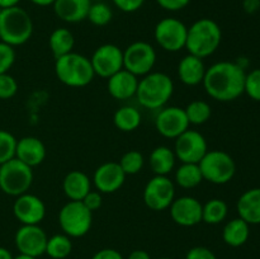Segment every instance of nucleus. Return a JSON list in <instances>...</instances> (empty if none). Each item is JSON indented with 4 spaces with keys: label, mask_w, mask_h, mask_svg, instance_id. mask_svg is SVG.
<instances>
[{
    "label": "nucleus",
    "mask_w": 260,
    "mask_h": 259,
    "mask_svg": "<svg viewBox=\"0 0 260 259\" xmlns=\"http://www.w3.org/2000/svg\"><path fill=\"white\" fill-rule=\"evenodd\" d=\"M156 58V50L151 43L136 41L123 50V69L137 78H142L154 70Z\"/></svg>",
    "instance_id": "9d476101"
},
{
    "label": "nucleus",
    "mask_w": 260,
    "mask_h": 259,
    "mask_svg": "<svg viewBox=\"0 0 260 259\" xmlns=\"http://www.w3.org/2000/svg\"><path fill=\"white\" fill-rule=\"evenodd\" d=\"M13 215L20 225H40L46 216V205L38 196L27 192L15 197Z\"/></svg>",
    "instance_id": "dca6fc26"
},
{
    "label": "nucleus",
    "mask_w": 260,
    "mask_h": 259,
    "mask_svg": "<svg viewBox=\"0 0 260 259\" xmlns=\"http://www.w3.org/2000/svg\"><path fill=\"white\" fill-rule=\"evenodd\" d=\"M55 74L58 81L70 88H84L95 76L90 58L74 51L56 58Z\"/></svg>",
    "instance_id": "20e7f679"
},
{
    "label": "nucleus",
    "mask_w": 260,
    "mask_h": 259,
    "mask_svg": "<svg viewBox=\"0 0 260 259\" xmlns=\"http://www.w3.org/2000/svg\"><path fill=\"white\" fill-rule=\"evenodd\" d=\"M184 108L177 106H165L157 111L155 117V128L165 139L175 140L179 135L189 128Z\"/></svg>",
    "instance_id": "4468645a"
},
{
    "label": "nucleus",
    "mask_w": 260,
    "mask_h": 259,
    "mask_svg": "<svg viewBox=\"0 0 260 259\" xmlns=\"http://www.w3.org/2000/svg\"><path fill=\"white\" fill-rule=\"evenodd\" d=\"M203 180L216 185L231 182L236 174V163L230 154L222 150H208L200 163Z\"/></svg>",
    "instance_id": "6e6552de"
},
{
    "label": "nucleus",
    "mask_w": 260,
    "mask_h": 259,
    "mask_svg": "<svg viewBox=\"0 0 260 259\" xmlns=\"http://www.w3.org/2000/svg\"><path fill=\"white\" fill-rule=\"evenodd\" d=\"M32 4L37 5V7H52L55 0H29Z\"/></svg>",
    "instance_id": "de8ad7c7"
},
{
    "label": "nucleus",
    "mask_w": 260,
    "mask_h": 259,
    "mask_svg": "<svg viewBox=\"0 0 260 259\" xmlns=\"http://www.w3.org/2000/svg\"><path fill=\"white\" fill-rule=\"evenodd\" d=\"M245 76V70L239 63L218 61L207 68L202 85L215 101L233 102L244 94Z\"/></svg>",
    "instance_id": "f257e3e1"
},
{
    "label": "nucleus",
    "mask_w": 260,
    "mask_h": 259,
    "mask_svg": "<svg viewBox=\"0 0 260 259\" xmlns=\"http://www.w3.org/2000/svg\"><path fill=\"white\" fill-rule=\"evenodd\" d=\"M142 198L150 210H168L175 198L174 182L168 175H154L145 185Z\"/></svg>",
    "instance_id": "9b49d317"
},
{
    "label": "nucleus",
    "mask_w": 260,
    "mask_h": 259,
    "mask_svg": "<svg viewBox=\"0 0 260 259\" xmlns=\"http://www.w3.org/2000/svg\"><path fill=\"white\" fill-rule=\"evenodd\" d=\"M156 259H172V258H168V256H161V258H156Z\"/></svg>",
    "instance_id": "3c124183"
},
{
    "label": "nucleus",
    "mask_w": 260,
    "mask_h": 259,
    "mask_svg": "<svg viewBox=\"0 0 260 259\" xmlns=\"http://www.w3.org/2000/svg\"><path fill=\"white\" fill-rule=\"evenodd\" d=\"M206 70H207V68H206L205 61L202 58L187 53V55L180 58L179 63H178L177 73L178 78L184 85L197 86L202 84Z\"/></svg>",
    "instance_id": "4be33fe9"
},
{
    "label": "nucleus",
    "mask_w": 260,
    "mask_h": 259,
    "mask_svg": "<svg viewBox=\"0 0 260 259\" xmlns=\"http://www.w3.org/2000/svg\"><path fill=\"white\" fill-rule=\"evenodd\" d=\"M250 236V225L243 218L236 217L225 223L222 229V239L231 248L243 246Z\"/></svg>",
    "instance_id": "a878e982"
},
{
    "label": "nucleus",
    "mask_w": 260,
    "mask_h": 259,
    "mask_svg": "<svg viewBox=\"0 0 260 259\" xmlns=\"http://www.w3.org/2000/svg\"><path fill=\"white\" fill-rule=\"evenodd\" d=\"M58 225L69 238H83L93 225V212L81 201H68L58 211Z\"/></svg>",
    "instance_id": "0eeeda50"
},
{
    "label": "nucleus",
    "mask_w": 260,
    "mask_h": 259,
    "mask_svg": "<svg viewBox=\"0 0 260 259\" xmlns=\"http://www.w3.org/2000/svg\"><path fill=\"white\" fill-rule=\"evenodd\" d=\"M48 47L56 60L61 56L73 52L75 47V37L68 28H56L51 32L50 38H48Z\"/></svg>",
    "instance_id": "bb28decb"
},
{
    "label": "nucleus",
    "mask_w": 260,
    "mask_h": 259,
    "mask_svg": "<svg viewBox=\"0 0 260 259\" xmlns=\"http://www.w3.org/2000/svg\"><path fill=\"white\" fill-rule=\"evenodd\" d=\"M71 251H73V241L71 238L63 233L55 234L48 238L45 254H47L50 258L65 259L70 255Z\"/></svg>",
    "instance_id": "7c9ffc66"
},
{
    "label": "nucleus",
    "mask_w": 260,
    "mask_h": 259,
    "mask_svg": "<svg viewBox=\"0 0 260 259\" xmlns=\"http://www.w3.org/2000/svg\"><path fill=\"white\" fill-rule=\"evenodd\" d=\"M81 202L85 205V207L88 208V210H90L91 212H95V211H98L99 208L102 207V205H103V195H102L101 192H98L96 189H91L90 192L83 198Z\"/></svg>",
    "instance_id": "58836bf2"
},
{
    "label": "nucleus",
    "mask_w": 260,
    "mask_h": 259,
    "mask_svg": "<svg viewBox=\"0 0 260 259\" xmlns=\"http://www.w3.org/2000/svg\"><path fill=\"white\" fill-rule=\"evenodd\" d=\"M155 2L167 12H179L189 5L190 0H155Z\"/></svg>",
    "instance_id": "79ce46f5"
},
{
    "label": "nucleus",
    "mask_w": 260,
    "mask_h": 259,
    "mask_svg": "<svg viewBox=\"0 0 260 259\" xmlns=\"http://www.w3.org/2000/svg\"><path fill=\"white\" fill-rule=\"evenodd\" d=\"M114 7L123 13H135L142 8L145 0H112Z\"/></svg>",
    "instance_id": "ea45409f"
},
{
    "label": "nucleus",
    "mask_w": 260,
    "mask_h": 259,
    "mask_svg": "<svg viewBox=\"0 0 260 259\" xmlns=\"http://www.w3.org/2000/svg\"><path fill=\"white\" fill-rule=\"evenodd\" d=\"M19 3L20 0H0V7H2L3 9H7V8L17 7Z\"/></svg>",
    "instance_id": "49530a36"
},
{
    "label": "nucleus",
    "mask_w": 260,
    "mask_h": 259,
    "mask_svg": "<svg viewBox=\"0 0 260 259\" xmlns=\"http://www.w3.org/2000/svg\"><path fill=\"white\" fill-rule=\"evenodd\" d=\"M174 154L180 163L198 164L208 151L206 137L197 130L188 128L174 140Z\"/></svg>",
    "instance_id": "f8f14e48"
},
{
    "label": "nucleus",
    "mask_w": 260,
    "mask_h": 259,
    "mask_svg": "<svg viewBox=\"0 0 260 259\" xmlns=\"http://www.w3.org/2000/svg\"><path fill=\"white\" fill-rule=\"evenodd\" d=\"M17 58V52L13 46L0 41V74L9 73Z\"/></svg>",
    "instance_id": "4c0bfd02"
},
{
    "label": "nucleus",
    "mask_w": 260,
    "mask_h": 259,
    "mask_svg": "<svg viewBox=\"0 0 260 259\" xmlns=\"http://www.w3.org/2000/svg\"><path fill=\"white\" fill-rule=\"evenodd\" d=\"M184 111L187 114L188 122L193 126L205 124L212 116V108H211L210 103L206 101H201V99H196V101L188 103Z\"/></svg>",
    "instance_id": "2f4dec72"
},
{
    "label": "nucleus",
    "mask_w": 260,
    "mask_h": 259,
    "mask_svg": "<svg viewBox=\"0 0 260 259\" xmlns=\"http://www.w3.org/2000/svg\"><path fill=\"white\" fill-rule=\"evenodd\" d=\"M174 184L183 189H192L203 182L200 165L193 163H180L174 172Z\"/></svg>",
    "instance_id": "cd10ccee"
},
{
    "label": "nucleus",
    "mask_w": 260,
    "mask_h": 259,
    "mask_svg": "<svg viewBox=\"0 0 260 259\" xmlns=\"http://www.w3.org/2000/svg\"><path fill=\"white\" fill-rule=\"evenodd\" d=\"M33 20L28 12L19 5L3 9L0 14V41L18 47L30 40Z\"/></svg>",
    "instance_id": "39448f33"
},
{
    "label": "nucleus",
    "mask_w": 260,
    "mask_h": 259,
    "mask_svg": "<svg viewBox=\"0 0 260 259\" xmlns=\"http://www.w3.org/2000/svg\"><path fill=\"white\" fill-rule=\"evenodd\" d=\"M236 210L249 225H260V187L245 190L239 197Z\"/></svg>",
    "instance_id": "b1692460"
},
{
    "label": "nucleus",
    "mask_w": 260,
    "mask_h": 259,
    "mask_svg": "<svg viewBox=\"0 0 260 259\" xmlns=\"http://www.w3.org/2000/svg\"><path fill=\"white\" fill-rule=\"evenodd\" d=\"M91 259H124L118 250L112 248H104L96 251Z\"/></svg>",
    "instance_id": "37998d69"
},
{
    "label": "nucleus",
    "mask_w": 260,
    "mask_h": 259,
    "mask_svg": "<svg viewBox=\"0 0 260 259\" xmlns=\"http://www.w3.org/2000/svg\"><path fill=\"white\" fill-rule=\"evenodd\" d=\"M112 18H113V10L107 3L94 2L89 8L86 19L95 27H104L111 23Z\"/></svg>",
    "instance_id": "473e14b6"
},
{
    "label": "nucleus",
    "mask_w": 260,
    "mask_h": 259,
    "mask_svg": "<svg viewBox=\"0 0 260 259\" xmlns=\"http://www.w3.org/2000/svg\"><path fill=\"white\" fill-rule=\"evenodd\" d=\"M18 93L17 79L9 73L0 74V99L8 101Z\"/></svg>",
    "instance_id": "e433bc0d"
},
{
    "label": "nucleus",
    "mask_w": 260,
    "mask_h": 259,
    "mask_svg": "<svg viewBox=\"0 0 260 259\" xmlns=\"http://www.w3.org/2000/svg\"><path fill=\"white\" fill-rule=\"evenodd\" d=\"M90 4V0H55L52 8L58 19L75 24L86 19Z\"/></svg>",
    "instance_id": "412c9836"
},
{
    "label": "nucleus",
    "mask_w": 260,
    "mask_h": 259,
    "mask_svg": "<svg viewBox=\"0 0 260 259\" xmlns=\"http://www.w3.org/2000/svg\"><path fill=\"white\" fill-rule=\"evenodd\" d=\"M177 156L169 146H156L149 156V164L155 175H169L174 170Z\"/></svg>",
    "instance_id": "393cba45"
},
{
    "label": "nucleus",
    "mask_w": 260,
    "mask_h": 259,
    "mask_svg": "<svg viewBox=\"0 0 260 259\" xmlns=\"http://www.w3.org/2000/svg\"><path fill=\"white\" fill-rule=\"evenodd\" d=\"M229 215V206L221 198H212L202 203V222L207 225H218Z\"/></svg>",
    "instance_id": "c756f323"
},
{
    "label": "nucleus",
    "mask_w": 260,
    "mask_h": 259,
    "mask_svg": "<svg viewBox=\"0 0 260 259\" xmlns=\"http://www.w3.org/2000/svg\"><path fill=\"white\" fill-rule=\"evenodd\" d=\"M185 259H217V256L206 246H193L187 251Z\"/></svg>",
    "instance_id": "a19ab883"
},
{
    "label": "nucleus",
    "mask_w": 260,
    "mask_h": 259,
    "mask_svg": "<svg viewBox=\"0 0 260 259\" xmlns=\"http://www.w3.org/2000/svg\"><path fill=\"white\" fill-rule=\"evenodd\" d=\"M35 174L33 168L13 157L0 165V190L10 197L24 195L32 187Z\"/></svg>",
    "instance_id": "423d86ee"
},
{
    "label": "nucleus",
    "mask_w": 260,
    "mask_h": 259,
    "mask_svg": "<svg viewBox=\"0 0 260 259\" xmlns=\"http://www.w3.org/2000/svg\"><path fill=\"white\" fill-rule=\"evenodd\" d=\"M142 121L141 112L132 106H122L114 112L113 123L122 132H134L140 127Z\"/></svg>",
    "instance_id": "c85d7f7f"
},
{
    "label": "nucleus",
    "mask_w": 260,
    "mask_h": 259,
    "mask_svg": "<svg viewBox=\"0 0 260 259\" xmlns=\"http://www.w3.org/2000/svg\"><path fill=\"white\" fill-rule=\"evenodd\" d=\"M90 58L95 76L111 78L123 69V50L114 43H104L95 48Z\"/></svg>",
    "instance_id": "ddd939ff"
},
{
    "label": "nucleus",
    "mask_w": 260,
    "mask_h": 259,
    "mask_svg": "<svg viewBox=\"0 0 260 259\" xmlns=\"http://www.w3.org/2000/svg\"><path fill=\"white\" fill-rule=\"evenodd\" d=\"M17 139L12 132L0 128V165L15 157Z\"/></svg>",
    "instance_id": "f704fd0d"
},
{
    "label": "nucleus",
    "mask_w": 260,
    "mask_h": 259,
    "mask_svg": "<svg viewBox=\"0 0 260 259\" xmlns=\"http://www.w3.org/2000/svg\"><path fill=\"white\" fill-rule=\"evenodd\" d=\"M169 212L172 220L183 228H192L202 222V203L192 196L175 197Z\"/></svg>",
    "instance_id": "f3484780"
},
{
    "label": "nucleus",
    "mask_w": 260,
    "mask_h": 259,
    "mask_svg": "<svg viewBox=\"0 0 260 259\" xmlns=\"http://www.w3.org/2000/svg\"><path fill=\"white\" fill-rule=\"evenodd\" d=\"M243 9L248 14H255L260 9V0H243Z\"/></svg>",
    "instance_id": "c03bdc74"
},
{
    "label": "nucleus",
    "mask_w": 260,
    "mask_h": 259,
    "mask_svg": "<svg viewBox=\"0 0 260 259\" xmlns=\"http://www.w3.org/2000/svg\"><path fill=\"white\" fill-rule=\"evenodd\" d=\"M118 164L126 175L139 174L145 165V157L139 150H128L119 159Z\"/></svg>",
    "instance_id": "72a5a7b5"
},
{
    "label": "nucleus",
    "mask_w": 260,
    "mask_h": 259,
    "mask_svg": "<svg viewBox=\"0 0 260 259\" xmlns=\"http://www.w3.org/2000/svg\"><path fill=\"white\" fill-rule=\"evenodd\" d=\"M126 177L118 161H107L94 170L91 183L102 195H111L121 189Z\"/></svg>",
    "instance_id": "a211bd4d"
},
{
    "label": "nucleus",
    "mask_w": 260,
    "mask_h": 259,
    "mask_svg": "<svg viewBox=\"0 0 260 259\" xmlns=\"http://www.w3.org/2000/svg\"><path fill=\"white\" fill-rule=\"evenodd\" d=\"M13 259H37L35 258V256H30V255H25V254H18V255H15Z\"/></svg>",
    "instance_id": "8fccbe9b"
},
{
    "label": "nucleus",
    "mask_w": 260,
    "mask_h": 259,
    "mask_svg": "<svg viewBox=\"0 0 260 259\" xmlns=\"http://www.w3.org/2000/svg\"><path fill=\"white\" fill-rule=\"evenodd\" d=\"M91 179L81 170H71L62 180L63 195L69 201H83V198L91 190Z\"/></svg>",
    "instance_id": "5701e85b"
},
{
    "label": "nucleus",
    "mask_w": 260,
    "mask_h": 259,
    "mask_svg": "<svg viewBox=\"0 0 260 259\" xmlns=\"http://www.w3.org/2000/svg\"><path fill=\"white\" fill-rule=\"evenodd\" d=\"M244 93L248 94L253 101L260 102V68L246 74Z\"/></svg>",
    "instance_id": "c9c22d12"
},
{
    "label": "nucleus",
    "mask_w": 260,
    "mask_h": 259,
    "mask_svg": "<svg viewBox=\"0 0 260 259\" xmlns=\"http://www.w3.org/2000/svg\"><path fill=\"white\" fill-rule=\"evenodd\" d=\"M2 12H3V8L0 7V14H2Z\"/></svg>",
    "instance_id": "864d4df0"
},
{
    "label": "nucleus",
    "mask_w": 260,
    "mask_h": 259,
    "mask_svg": "<svg viewBox=\"0 0 260 259\" xmlns=\"http://www.w3.org/2000/svg\"><path fill=\"white\" fill-rule=\"evenodd\" d=\"M222 41V29L216 20L200 18L188 27L185 50L205 60L218 50Z\"/></svg>",
    "instance_id": "f03ea898"
},
{
    "label": "nucleus",
    "mask_w": 260,
    "mask_h": 259,
    "mask_svg": "<svg viewBox=\"0 0 260 259\" xmlns=\"http://www.w3.org/2000/svg\"><path fill=\"white\" fill-rule=\"evenodd\" d=\"M140 78L122 69L107 79V90L109 95L117 101H127L136 96Z\"/></svg>",
    "instance_id": "6ab92c4d"
},
{
    "label": "nucleus",
    "mask_w": 260,
    "mask_h": 259,
    "mask_svg": "<svg viewBox=\"0 0 260 259\" xmlns=\"http://www.w3.org/2000/svg\"><path fill=\"white\" fill-rule=\"evenodd\" d=\"M47 156V149L42 140L36 136H24L17 140L15 157L28 167L35 168L42 164Z\"/></svg>",
    "instance_id": "aec40b11"
},
{
    "label": "nucleus",
    "mask_w": 260,
    "mask_h": 259,
    "mask_svg": "<svg viewBox=\"0 0 260 259\" xmlns=\"http://www.w3.org/2000/svg\"><path fill=\"white\" fill-rule=\"evenodd\" d=\"M174 94V81L168 74L151 71L139 80L136 98L140 106L151 111L164 108Z\"/></svg>",
    "instance_id": "7ed1b4c3"
},
{
    "label": "nucleus",
    "mask_w": 260,
    "mask_h": 259,
    "mask_svg": "<svg viewBox=\"0 0 260 259\" xmlns=\"http://www.w3.org/2000/svg\"><path fill=\"white\" fill-rule=\"evenodd\" d=\"M188 25L174 17L160 19L154 28V38L157 46L167 52H179L185 48Z\"/></svg>",
    "instance_id": "1a4fd4ad"
},
{
    "label": "nucleus",
    "mask_w": 260,
    "mask_h": 259,
    "mask_svg": "<svg viewBox=\"0 0 260 259\" xmlns=\"http://www.w3.org/2000/svg\"><path fill=\"white\" fill-rule=\"evenodd\" d=\"M47 240V234L40 225H22L14 235V244L18 251L35 258L45 254Z\"/></svg>",
    "instance_id": "2eb2a0df"
},
{
    "label": "nucleus",
    "mask_w": 260,
    "mask_h": 259,
    "mask_svg": "<svg viewBox=\"0 0 260 259\" xmlns=\"http://www.w3.org/2000/svg\"><path fill=\"white\" fill-rule=\"evenodd\" d=\"M13 254L4 246H0V259H13Z\"/></svg>",
    "instance_id": "09e8293b"
},
{
    "label": "nucleus",
    "mask_w": 260,
    "mask_h": 259,
    "mask_svg": "<svg viewBox=\"0 0 260 259\" xmlns=\"http://www.w3.org/2000/svg\"><path fill=\"white\" fill-rule=\"evenodd\" d=\"M127 259H152L150 256V254L146 250H142V249H136V250L131 251L127 256Z\"/></svg>",
    "instance_id": "a18cd8bd"
},
{
    "label": "nucleus",
    "mask_w": 260,
    "mask_h": 259,
    "mask_svg": "<svg viewBox=\"0 0 260 259\" xmlns=\"http://www.w3.org/2000/svg\"><path fill=\"white\" fill-rule=\"evenodd\" d=\"M91 3H94V2H104V0H90Z\"/></svg>",
    "instance_id": "603ef678"
}]
</instances>
